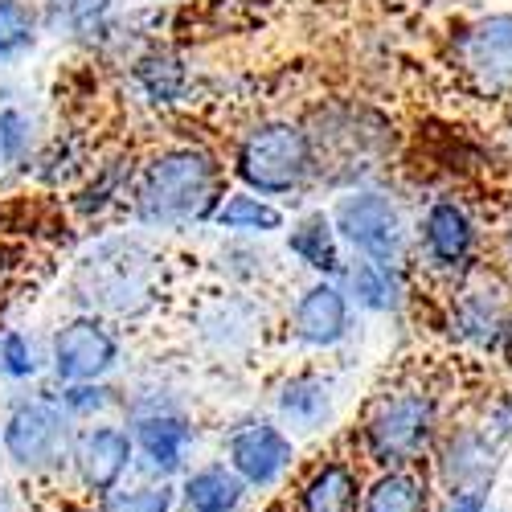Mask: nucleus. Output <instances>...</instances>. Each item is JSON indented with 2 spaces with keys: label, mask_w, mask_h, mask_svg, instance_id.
I'll list each match as a JSON object with an SVG mask.
<instances>
[{
  "label": "nucleus",
  "mask_w": 512,
  "mask_h": 512,
  "mask_svg": "<svg viewBox=\"0 0 512 512\" xmlns=\"http://www.w3.org/2000/svg\"><path fill=\"white\" fill-rule=\"evenodd\" d=\"M226 201V168L201 144H173L144 160L132 189V218L148 230L213 222Z\"/></svg>",
  "instance_id": "obj_1"
},
{
  "label": "nucleus",
  "mask_w": 512,
  "mask_h": 512,
  "mask_svg": "<svg viewBox=\"0 0 512 512\" xmlns=\"http://www.w3.org/2000/svg\"><path fill=\"white\" fill-rule=\"evenodd\" d=\"M316 181L332 189H361L394 160V123L369 103L332 99L308 115Z\"/></svg>",
  "instance_id": "obj_2"
},
{
  "label": "nucleus",
  "mask_w": 512,
  "mask_h": 512,
  "mask_svg": "<svg viewBox=\"0 0 512 512\" xmlns=\"http://www.w3.org/2000/svg\"><path fill=\"white\" fill-rule=\"evenodd\" d=\"M164 259L136 234H115L82 250L74 263V300L95 316H140L156 304Z\"/></svg>",
  "instance_id": "obj_3"
},
{
  "label": "nucleus",
  "mask_w": 512,
  "mask_h": 512,
  "mask_svg": "<svg viewBox=\"0 0 512 512\" xmlns=\"http://www.w3.org/2000/svg\"><path fill=\"white\" fill-rule=\"evenodd\" d=\"M234 177L259 197H291L316 181L308 127L295 119H259L234 144Z\"/></svg>",
  "instance_id": "obj_4"
},
{
  "label": "nucleus",
  "mask_w": 512,
  "mask_h": 512,
  "mask_svg": "<svg viewBox=\"0 0 512 512\" xmlns=\"http://www.w3.org/2000/svg\"><path fill=\"white\" fill-rule=\"evenodd\" d=\"M439 439V406L422 386H394L377 394L361 422V447L381 467H410Z\"/></svg>",
  "instance_id": "obj_5"
},
{
  "label": "nucleus",
  "mask_w": 512,
  "mask_h": 512,
  "mask_svg": "<svg viewBox=\"0 0 512 512\" xmlns=\"http://www.w3.org/2000/svg\"><path fill=\"white\" fill-rule=\"evenodd\" d=\"M447 62L455 82L472 99L508 103L512 99V13H484L455 25L447 41Z\"/></svg>",
  "instance_id": "obj_6"
},
{
  "label": "nucleus",
  "mask_w": 512,
  "mask_h": 512,
  "mask_svg": "<svg viewBox=\"0 0 512 512\" xmlns=\"http://www.w3.org/2000/svg\"><path fill=\"white\" fill-rule=\"evenodd\" d=\"M332 222L336 234L349 250H357L361 259L377 263H402L406 246H410V226L406 213L394 193L386 189H345L332 205Z\"/></svg>",
  "instance_id": "obj_7"
},
{
  "label": "nucleus",
  "mask_w": 512,
  "mask_h": 512,
  "mask_svg": "<svg viewBox=\"0 0 512 512\" xmlns=\"http://www.w3.org/2000/svg\"><path fill=\"white\" fill-rule=\"evenodd\" d=\"M0 443H5V455L21 472H50L74 451L70 410L50 398H25L9 410Z\"/></svg>",
  "instance_id": "obj_8"
},
{
  "label": "nucleus",
  "mask_w": 512,
  "mask_h": 512,
  "mask_svg": "<svg viewBox=\"0 0 512 512\" xmlns=\"http://www.w3.org/2000/svg\"><path fill=\"white\" fill-rule=\"evenodd\" d=\"M447 324L455 340L472 345L480 353L504 349L508 328H512V287L492 271H467L455 283Z\"/></svg>",
  "instance_id": "obj_9"
},
{
  "label": "nucleus",
  "mask_w": 512,
  "mask_h": 512,
  "mask_svg": "<svg viewBox=\"0 0 512 512\" xmlns=\"http://www.w3.org/2000/svg\"><path fill=\"white\" fill-rule=\"evenodd\" d=\"M476 250H480V226L459 197H435L422 209L418 254L431 271L459 283L467 271H476Z\"/></svg>",
  "instance_id": "obj_10"
},
{
  "label": "nucleus",
  "mask_w": 512,
  "mask_h": 512,
  "mask_svg": "<svg viewBox=\"0 0 512 512\" xmlns=\"http://www.w3.org/2000/svg\"><path fill=\"white\" fill-rule=\"evenodd\" d=\"M119 361V336L111 332L107 316L82 312L66 320L54 332L50 345V369L62 386H87V381H103Z\"/></svg>",
  "instance_id": "obj_11"
},
{
  "label": "nucleus",
  "mask_w": 512,
  "mask_h": 512,
  "mask_svg": "<svg viewBox=\"0 0 512 512\" xmlns=\"http://www.w3.org/2000/svg\"><path fill=\"white\" fill-rule=\"evenodd\" d=\"M295 459V443L283 426L254 418L230 431L226 439V463L242 476L246 488H275Z\"/></svg>",
  "instance_id": "obj_12"
},
{
  "label": "nucleus",
  "mask_w": 512,
  "mask_h": 512,
  "mask_svg": "<svg viewBox=\"0 0 512 512\" xmlns=\"http://www.w3.org/2000/svg\"><path fill=\"white\" fill-rule=\"evenodd\" d=\"M291 332L308 349H336L353 332V295L332 279H316L291 308Z\"/></svg>",
  "instance_id": "obj_13"
},
{
  "label": "nucleus",
  "mask_w": 512,
  "mask_h": 512,
  "mask_svg": "<svg viewBox=\"0 0 512 512\" xmlns=\"http://www.w3.org/2000/svg\"><path fill=\"white\" fill-rule=\"evenodd\" d=\"M496 439L488 426H455L439 439V480L447 492H488L496 467Z\"/></svg>",
  "instance_id": "obj_14"
},
{
  "label": "nucleus",
  "mask_w": 512,
  "mask_h": 512,
  "mask_svg": "<svg viewBox=\"0 0 512 512\" xmlns=\"http://www.w3.org/2000/svg\"><path fill=\"white\" fill-rule=\"evenodd\" d=\"M70 459H74L78 480L87 484L91 492L107 496L127 476V467H132L136 443H132L127 431H119V426H87V431L74 439Z\"/></svg>",
  "instance_id": "obj_15"
},
{
  "label": "nucleus",
  "mask_w": 512,
  "mask_h": 512,
  "mask_svg": "<svg viewBox=\"0 0 512 512\" xmlns=\"http://www.w3.org/2000/svg\"><path fill=\"white\" fill-rule=\"evenodd\" d=\"M132 443H136V455L144 459L148 472L168 480V476L181 472L189 451H193V422L185 414H173V410L140 414L136 431H132Z\"/></svg>",
  "instance_id": "obj_16"
},
{
  "label": "nucleus",
  "mask_w": 512,
  "mask_h": 512,
  "mask_svg": "<svg viewBox=\"0 0 512 512\" xmlns=\"http://www.w3.org/2000/svg\"><path fill=\"white\" fill-rule=\"evenodd\" d=\"M361 476L349 459H320L295 492V512H361Z\"/></svg>",
  "instance_id": "obj_17"
},
{
  "label": "nucleus",
  "mask_w": 512,
  "mask_h": 512,
  "mask_svg": "<svg viewBox=\"0 0 512 512\" xmlns=\"http://www.w3.org/2000/svg\"><path fill=\"white\" fill-rule=\"evenodd\" d=\"M340 234H336V222H332V213H304L300 222L291 226L287 234V250L300 259L308 271H316L320 279H336V275H345V254H340Z\"/></svg>",
  "instance_id": "obj_18"
},
{
  "label": "nucleus",
  "mask_w": 512,
  "mask_h": 512,
  "mask_svg": "<svg viewBox=\"0 0 512 512\" xmlns=\"http://www.w3.org/2000/svg\"><path fill=\"white\" fill-rule=\"evenodd\" d=\"M275 406L291 431H320L332 418V386L316 373H295L279 386Z\"/></svg>",
  "instance_id": "obj_19"
},
{
  "label": "nucleus",
  "mask_w": 512,
  "mask_h": 512,
  "mask_svg": "<svg viewBox=\"0 0 512 512\" xmlns=\"http://www.w3.org/2000/svg\"><path fill=\"white\" fill-rule=\"evenodd\" d=\"M349 279V295L357 300V308L390 316L402 308L406 300V279H402V263H377V259H361L345 271Z\"/></svg>",
  "instance_id": "obj_20"
},
{
  "label": "nucleus",
  "mask_w": 512,
  "mask_h": 512,
  "mask_svg": "<svg viewBox=\"0 0 512 512\" xmlns=\"http://www.w3.org/2000/svg\"><path fill=\"white\" fill-rule=\"evenodd\" d=\"M361 512H431V484L414 467H386L365 488Z\"/></svg>",
  "instance_id": "obj_21"
},
{
  "label": "nucleus",
  "mask_w": 512,
  "mask_h": 512,
  "mask_svg": "<svg viewBox=\"0 0 512 512\" xmlns=\"http://www.w3.org/2000/svg\"><path fill=\"white\" fill-rule=\"evenodd\" d=\"M181 496H185V512H238L246 484L230 463H209L185 480Z\"/></svg>",
  "instance_id": "obj_22"
},
{
  "label": "nucleus",
  "mask_w": 512,
  "mask_h": 512,
  "mask_svg": "<svg viewBox=\"0 0 512 512\" xmlns=\"http://www.w3.org/2000/svg\"><path fill=\"white\" fill-rule=\"evenodd\" d=\"M213 226L226 234H242V238H263V234L283 230V209L271 205V197L242 189V193H226V201L213 213Z\"/></svg>",
  "instance_id": "obj_23"
},
{
  "label": "nucleus",
  "mask_w": 512,
  "mask_h": 512,
  "mask_svg": "<svg viewBox=\"0 0 512 512\" xmlns=\"http://www.w3.org/2000/svg\"><path fill=\"white\" fill-rule=\"evenodd\" d=\"M132 78H136V87L144 91V99L156 103V107L181 103L185 91H189V70H185V62H181L173 50H152V54H144V58L136 62Z\"/></svg>",
  "instance_id": "obj_24"
},
{
  "label": "nucleus",
  "mask_w": 512,
  "mask_h": 512,
  "mask_svg": "<svg viewBox=\"0 0 512 512\" xmlns=\"http://www.w3.org/2000/svg\"><path fill=\"white\" fill-rule=\"evenodd\" d=\"M132 189H136V181H132V164L123 168V160H107L99 173L91 177V185L78 193V209L87 213V218H99V213H107V209L119 205L123 197L132 201Z\"/></svg>",
  "instance_id": "obj_25"
},
{
  "label": "nucleus",
  "mask_w": 512,
  "mask_h": 512,
  "mask_svg": "<svg viewBox=\"0 0 512 512\" xmlns=\"http://www.w3.org/2000/svg\"><path fill=\"white\" fill-rule=\"evenodd\" d=\"M37 37V13L25 0H0V62L25 54Z\"/></svg>",
  "instance_id": "obj_26"
},
{
  "label": "nucleus",
  "mask_w": 512,
  "mask_h": 512,
  "mask_svg": "<svg viewBox=\"0 0 512 512\" xmlns=\"http://www.w3.org/2000/svg\"><path fill=\"white\" fill-rule=\"evenodd\" d=\"M29 152H33V119L21 107H5L0 111V156H5V164H25Z\"/></svg>",
  "instance_id": "obj_27"
},
{
  "label": "nucleus",
  "mask_w": 512,
  "mask_h": 512,
  "mask_svg": "<svg viewBox=\"0 0 512 512\" xmlns=\"http://www.w3.org/2000/svg\"><path fill=\"white\" fill-rule=\"evenodd\" d=\"M0 373L9 381H25L37 373V353H33V340L17 328H9L0 336Z\"/></svg>",
  "instance_id": "obj_28"
},
{
  "label": "nucleus",
  "mask_w": 512,
  "mask_h": 512,
  "mask_svg": "<svg viewBox=\"0 0 512 512\" xmlns=\"http://www.w3.org/2000/svg\"><path fill=\"white\" fill-rule=\"evenodd\" d=\"M177 492L168 484H148L136 492H119L107 500V512H173Z\"/></svg>",
  "instance_id": "obj_29"
},
{
  "label": "nucleus",
  "mask_w": 512,
  "mask_h": 512,
  "mask_svg": "<svg viewBox=\"0 0 512 512\" xmlns=\"http://www.w3.org/2000/svg\"><path fill=\"white\" fill-rule=\"evenodd\" d=\"M115 398H111V390L103 386V381H87V386H66V394H62V406L70 410V414H99V410H107Z\"/></svg>",
  "instance_id": "obj_30"
},
{
  "label": "nucleus",
  "mask_w": 512,
  "mask_h": 512,
  "mask_svg": "<svg viewBox=\"0 0 512 512\" xmlns=\"http://www.w3.org/2000/svg\"><path fill=\"white\" fill-rule=\"evenodd\" d=\"M107 17V0H66V25L87 33V29H99Z\"/></svg>",
  "instance_id": "obj_31"
},
{
  "label": "nucleus",
  "mask_w": 512,
  "mask_h": 512,
  "mask_svg": "<svg viewBox=\"0 0 512 512\" xmlns=\"http://www.w3.org/2000/svg\"><path fill=\"white\" fill-rule=\"evenodd\" d=\"M447 512H488V492H451Z\"/></svg>",
  "instance_id": "obj_32"
},
{
  "label": "nucleus",
  "mask_w": 512,
  "mask_h": 512,
  "mask_svg": "<svg viewBox=\"0 0 512 512\" xmlns=\"http://www.w3.org/2000/svg\"><path fill=\"white\" fill-rule=\"evenodd\" d=\"M500 250H504V267H508V275H512V226L504 230V238H500Z\"/></svg>",
  "instance_id": "obj_33"
},
{
  "label": "nucleus",
  "mask_w": 512,
  "mask_h": 512,
  "mask_svg": "<svg viewBox=\"0 0 512 512\" xmlns=\"http://www.w3.org/2000/svg\"><path fill=\"white\" fill-rule=\"evenodd\" d=\"M0 512H17V504H13V496L5 488H0Z\"/></svg>",
  "instance_id": "obj_34"
},
{
  "label": "nucleus",
  "mask_w": 512,
  "mask_h": 512,
  "mask_svg": "<svg viewBox=\"0 0 512 512\" xmlns=\"http://www.w3.org/2000/svg\"><path fill=\"white\" fill-rule=\"evenodd\" d=\"M5 283H9V263L0 259V291H5Z\"/></svg>",
  "instance_id": "obj_35"
},
{
  "label": "nucleus",
  "mask_w": 512,
  "mask_h": 512,
  "mask_svg": "<svg viewBox=\"0 0 512 512\" xmlns=\"http://www.w3.org/2000/svg\"><path fill=\"white\" fill-rule=\"evenodd\" d=\"M504 353H508V361H512V328H508V340H504Z\"/></svg>",
  "instance_id": "obj_36"
},
{
  "label": "nucleus",
  "mask_w": 512,
  "mask_h": 512,
  "mask_svg": "<svg viewBox=\"0 0 512 512\" xmlns=\"http://www.w3.org/2000/svg\"><path fill=\"white\" fill-rule=\"evenodd\" d=\"M0 168H5V156H0Z\"/></svg>",
  "instance_id": "obj_37"
}]
</instances>
